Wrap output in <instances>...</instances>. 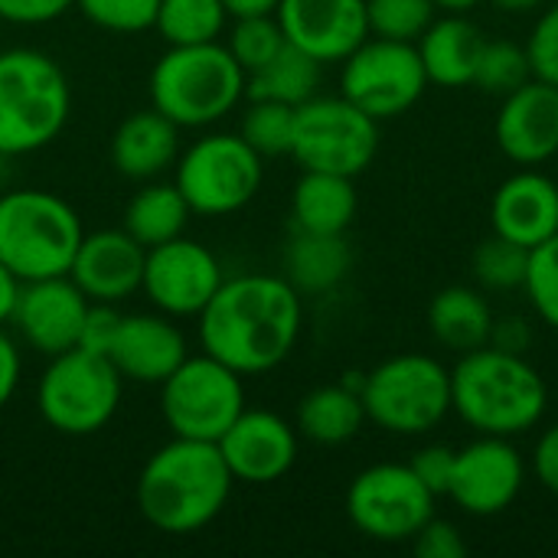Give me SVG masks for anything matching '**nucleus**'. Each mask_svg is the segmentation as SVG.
<instances>
[{"mask_svg":"<svg viewBox=\"0 0 558 558\" xmlns=\"http://www.w3.org/2000/svg\"><path fill=\"white\" fill-rule=\"evenodd\" d=\"M199 347L239 376L278 369L298 347L304 327L301 291L284 275H235L203 307Z\"/></svg>","mask_w":558,"mask_h":558,"instance_id":"obj_1","label":"nucleus"},{"mask_svg":"<svg viewBox=\"0 0 558 558\" xmlns=\"http://www.w3.org/2000/svg\"><path fill=\"white\" fill-rule=\"evenodd\" d=\"M232 471L216 441L173 438L157 448L141 468L134 497L141 517L167 536H190L206 530L232 494Z\"/></svg>","mask_w":558,"mask_h":558,"instance_id":"obj_2","label":"nucleus"},{"mask_svg":"<svg viewBox=\"0 0 558 558\" xmlns=\"http://www.w3.org/2000/svg\"><path fill=\"white\" fill-rule=\"evenodd\" d=\"M546 409L549 386L526 356L487 343L451 366V412L477 435H526L546 418Z\"/></svg>","mask_w":558,"mask_h":558,"instance_id":"obj_3","label":"nucleus"},{"mask_svg":"<svg viewBox=\"0 0 558 558\" xmlns=\"http://www.w3.org/2000/svg\"><path fill=\"white\" fill-rule=\"evenodd\" d=\"M150 101L177 128H209L245 98V69L226 43L170 46L150 69Z\"/></svg>","mask_w":558,"mask_h":558,"instance_id":"obj_4","label":"nucleus"},{"mask_svg":"<svg viewBox=\"0 0 558 558\" xmlns=\"http://www.w3.org/2000/svg\"><path fill=\"white\" fill-rule=\"evenodd\" d=\"M72 111L62 65L29 46L0 52V157H20L52 144Z\"/></svg>","mask_w":558,"mask_h":558,"instance_id":"obj_5","label":"nucleus"},{"mask_svg":"<svg viewBox=\"0 0 558 558\" xmlns=\"http://www.w3.org/2000/svg\"><path fill=\"white\" fill-rule=\"evenodd\" d=\"M82 235L72 203L49 190H10L0 196V262L20 284L69 275Z\"/></svg>","mask_w":558,"mask_h":558,"instance_id":"obj_6","label":"nucleus"},{"mask_svg":"<svg viewBox=\"0 0 558 558\" xmlns=\"http://www.w3.org/2000/svg\"><path fill=\"white\" fill-rule=\"evenodd\" d=\"M366 422L389 435L418 438L451 412V369L428 353H399L363 376Z\"/></svg>","mask_w":558,"mask_h":558,"instance_id":"obj_7","label":"nucleus"},{"mask_svg":"<svg viewBox=\"0 0 558 558\" xmlns=\"http://www.w3.org/2000/svg\"><path fill=\"white\" fill-rule=\"evenodd\" d=\"M121 373L101 353L72 347L49 356L36 383V409L43 422L69 438L101 432L121 405Z\"/></svg>","mask_w":558,"mask_h":558,"instance_id":"obj_8","label":"nucleus"},{"mask_svg":"<svg viewBox=\"0 0 558 558\" xmlns=\"http://www.w3.org/2000/svg\"><path fill=\"white\" fill-rule=\"evenodd\" d=\"M262 160L242 134H206L177 157L173 183L196 216H232L258 196Z\"/></svg>","mask_w":558,"mask_h":558,"instance_id":"obj_9","label":"nucleus"},{"mask_svg":"<svg viewBox=\"0 0 558 558\" xmlns=\"http://www.w3.org/2000/svg\"><path fill=\"white\" fill-rule=\"evenodd\" d=\"M379 154V121L343 95H314L294 108L291 157L304 170L360 177Z\"/></svg>","mask_w":558,"mask_h":558,"instance_id":"obj_10","label":"nucleus"},{"mask_svg":"<svg viewBox=\"0 0 558 558\" xmlns=\"http://www.w3.org/2000/svg\"><path fill=\"white\" fill-rule=\"evenodd\" d=\"M245 412L242 376L209 353L186 356L160 383V415L173 438L219 441Z\"/></svg>","mask_w":558,"mask_h":558,"instance_id":"obj_11","label":"nucleus"},{"mask_svg":"<svg viewBox=\"0 0 558 558\" xmlns=\"http://www.w3.org/2000/svg\"><path fill=\"white\" fill-rule=\"evenodd\" d=\"M428 88V75L415 43L369 36L340 69V95L379 124L405 114Z\"/></svg>","mask_w":558,"mask_h":558,"instance_id":"obj_12","label":"nucleus"},{"mask_svg":"<svg viewBox=\"0 0 558 558\" xmlns=\"http://www.w3.org/2000/svg\"><path fill=\"white\" fill-rule=\"evenodd\" d=\"M435 494L409 464H373L347 487V517L373 543H412L435 517Z\"/></svg>","mask_w":558,"mask_h":558,"instance_id":"obj_13","label":"nucleus"},{"mask_svg":"<svg viewBox=\"0 0 558 558\" xmlns=\"http://www.w3.org/2000/svg\"><path fill=\"white\" fill-rule=\"evenodd\" d=\"M222 281L219 258L196 239L177 235L144 255L141 291L167 317H199Z\"/></svg>","mask_w":558,"mask_h":558,"instance_id":"obj_14","label":"nucleus"},{"mask_svg":"<svg viewBox=\"0 0 558 558\" xmlns=\"http://www.w3.org/2000/svg\"><path fill=\"white\" fill-rule=\"evenodd\" d=\"M526 484V461L513 438L477 435L454 454V474L448 497L468 517H500L507 513Z\"/></svg>","mask_w":558,"mask_h":558,"instance_id":"obj_15","label":"nucleus"},{"mask_svg":"<svg viewBox=\"0 0 558 558\" xmlns=\"http://www.w3.org/2000/svg\"><path fill=\"white\" fill-rule=\"evenodd\" d=\"M88 307L92 301L69 275L36 278L20 284L10 324L29 350L39 356H56L78 347Z\"/></svg>","mask_w":558,"mask_h":558,"instance_id":"obj_16","label":"nucleus"},{"mask_svg":"<svg viewBox=\"0 0 558 558\" xmlns=\"http://www.w3.org/2000/svg\"><path fill=\"white\" fill-rule=\"evenodd\" d=\"M216 445L239 484H275L298 461V428L268 409H245Z\"/></svg>","mask_w":558,"mask_h":558,"instance_id":"obj_17","label":"nucleus"},{"mask_svg":"<svg viewBox=\"0 0 558 558\" xmlns=\"http://www.w3.org/2000/svg\"><path fill=\"white\" fill-rule=\"evenodd\" d=\"M275 16L284 39L324 65L343 62L369 39L366 0H281Z\"/></svg>","mask_w":558,"mask_h":558,"instance_id":"obj_18","label":"nucleus"},{"mask_svg":"<svg viewBox=\"0 0 558 558\" xmlns=\"http://www.w3.org/2000/svg\"><path fill=\"white\" fill-rule=\"evenodd\" d=\"M497 147L520 167H539L558 157V88L530 78L517 92L500 98L494 121Z\"/></svg>","mask_w":558,"mask_h":558,"instance_id":"obj_19","label":"nucleus"},{"mask_svg":"<svg viewBox=\"0 0 558 558\" xmlns=\"http://www.w3.org/2000/svg\"><path fill=\"white\" fill-rule=\"evenodd\" d=\"M144 255L147 248L124 229L85 232L69 265V278L92 304H121L124 298L141 291Z\"/></svg>","mask_w":558,"mask_h":558,"instance_id":"obj_20","label":"nucleus"},{"mask_svg":"<svg viewBox=\"0 0 558 558\" xmlns=\"http://www.w3.org/2000/svg\"><path fill=\"white\" fill-rule=\"evenodd\" d=\"M190 356L183 330L167 314H121L108 360L121 379L160 386Z\"/></svg>","mask_w":558,"mask_h":558,"instance_id":"obj_21","label":"nucleus"},{"mask_svg":"<svg viewBox=\"0 0 558 558\" xmlns=\"http://www.w3.org/2000/svg\"><path fill=\"white\" fill-rule=\"evenodd\" d=\"M490 226L523 248L543 245L558 232V183L536 167L507 177L490 199Z\"/></svg>","mask_w":558,"mask_h":558,"instance_id":"obj_22","label":"nucleus"},{"mask_svg":"<svg viewBox=\"0 0 558 558\" xmlns=\"http://www.w3.org/2000/svg\"><path fill=\"white\" fill-rule=\"evenodd\" d=\"M180 157V128L154 105L128 114L111 134V167L124 180H157Z\"/></svg>","mask_w":558,"mask_h":558,"instance_id":"obj_23","label":"nucleus"},{"mask_svg":"<svg viewBox=\"0 0 558 558\" xmlns=\"http://www.w3.org/2000/svg\"><path fill=\"white\" fill-rule=\"evenodd\" d=\"M484 43L487 39H484L481 26L474 20H468L464 13L435 16V23L415 43L425 75H428V85H438V88L474 85Z\"/></svg>","mask_w":558,"mask_h":558,"instance_id":"obj_24","label":"nucleus"},{"mask_svg":"<svg viewBox=\"0 0 558 558\" xmlns=\"http://www.w3.org/2000/svg\"><path fill=\"white\" fill-rule=\"evenodd\" d=\"M356 186L353 177L304 170L291 193V219L294 229L304 232H330L343 235L356 219Z\"/></svg>","mask_w":558,"mask_h":558,"instance_id":"obj_25","label":"nucleus"},{"mask_svg":"<svg viewBox=\"0 0 558 558\" xmlns=\"http://www.w3.org/2000/svg\"><path fill=\"white\" fill-rule=\"evenodd\" d=\"M353 268V248L343 235L330 232H304L294 229V235L284 245V278L301 294H327L333 291Z\"/></svg>","mask_w":558,"mask_h":558,"instance_id":"obj_26","label":"nucleus"},{"mask_svg":"<svg viewBox=\"0 0 558 558\" xmlns=\"http://www.w3.org/2000/svg\"><path fill=\"white\" fill-rule=\"evenodd\" d=\"M428 330L445 350H454L461 356V353H471V350H481L490 343L494 311L477 288L451 284L432 298Z\"/></svg>","mask_w":558,"mask_h":558,"instance_id":"obj_27","label":"nucleus"},{"mask_svg":"<svg viewBox=\"0 0 558 558\" xmlns=\"http://www.w3.org/2000/svg\"><path fill=\"white\" fill-rule=\"evenodd\" d=\"M366 425V409L360 389L337 383L311 389L298 405V432L314 445H347Z\"/></svg>","mask_w":558,"mask_h":558,"instance_id":"obj_28","label":"nucleus"},{"mask_svg":"<svg viewBox=\"0 0 558 558\" xmlns=\"http://www.w3.org/2000/svg\"><path fill=\"white\" fill-rule=\"evenodd\" d=\"M190 216H193V209L186 206V199L177 190V183H154V180H147L128 199L121 229L131 239H137L144 248H154L160 242H170V239L183 235Z\"/></svg>","mask_w":558,"mask_h":558,"instance_id":"obj_29","label":"nucleus"},{"mask_svg":"<svg viewBox=\"0 0 558 558\" xmlns=\"http://www.w3.org/2000/svg\"><path fill=\"white\" fill-rule=\"evenodd\" d=\"M320 72H324V62H317L304 49L284 43L281 52L271 62H265L262 69L245 75V95L298 108V105H304L307 98L317 95Z\"/></svg>","mask_w":558,"mask_h":558,"instance_id":"obj_30","label":"nucleus"},{"mask_svg":"<svg viewBox=\"0 0 558 558\" xmlns=\"http://www.w3.org/2000/svg\"><path fill=\"white\" fill-rule=\"evenodd\" d=\"M226 20L229 13L222 0H160L154 29L167 46H196L219 39Z\"/></svg>","mask_w":558,"mask_h":558,"instance_id":"obj_31","label":"nucleus"},{"mask_svg":"<svg viewBox=\"0 0 558 558\" xmlns=\"http://www.w3.org/2000/svg\"><path fill=\"white\" fill-rule=\"evenodd\" d=\"M526 268H530V248L497 232L484 239L471 255V275L484 291H523Z\"/></svg>","mask_w":558,"mask_h":558,"instance_id":"obj_32","label":"nucleus"},{"mask_svg":"<svg viewBox=\"0 0 558 558\" xmlns=\"http://www.w3.org/2000/svg\"><path fill=\"white\" fill-rule=\"evenodd\" d=\"M239 134L245 144L262 154V157H284L291 154V137H294V108L281 101H265L252 98V105L242 114Z\"/></svg>","mask_w":558,"mask_h":558,"instance_id":"obj_33","label":"nucleus"},{"mask_svg":"<svg viewBox=\"0 0 558 558\" xmlns=\"http://www.w3.org/2000/svg\"><path fill=\"white\" fill-rule=\"evenodd\" d=\"M533 78V65H530V52L520 43L510 39H487L481 62H477V75L474 85L487 95H510L520 85H526Z\"/></svg>","mask_w":558,"mask_h":558,"instance_id":"obj_34","label":"nucleus"},{"mask_svg":"<svg viewBox=\"0 0 558 558\" xmlns=\"http://www.w3.org/2000/svg\"><path fill=\"white\" fill-rule=\"evenodd\" d=\"M438 3L435 0H366L369 36L418 43L422 33L435 23Z\"/></svg>","mask_w":558,"mask_h":558,"instance_id":"obj_35","label":"nucleus"},{"mask_svg":"<svg viewBox=\"0 0 558 558\" xmlns=\"http://www.w3.org/2000/svg\"><path fill=\"white\" fill-rule=\"evenodd\" d=\"M284 33L275 13H262V16H235L232 29H229V52L235 56V62L248 72L262 69L265 62H271L281 46H284Z\"/></svg>","mask_w":558,"mask_h":558,"instance_id":"obj_36","label":"nucleus"},{"mask_svg":"<svg viewBox=\"0 0 558 558\" xmlns=\"http://www.w3.org/2000/svg\"><path fill=\"white\" fill-rule=\"evenodd\" d=\"M536 317L558 333V232L530 248V268L523 284Z\"/></svg>","mask_w":558,"mask_h":558,"instance_id":"obj_37","label":"nucleus"},{"mask_svg":"<svg viewBox=\"0 0 558 558\" xmlns=\"http://www.w3.org/2000/svg\"><path fill=\"white\" fill-rule=\"evenodd\" d=\"M78 13L108 33H144L154 29L160 0H75Z\"/></svg>","mask_w":558,"mask_h":558,"instance_id":"obj_38","label":"nucleus"},{"mask_svg":"<svg viewBox=\"0 0 558 558\" xmlns=\"http://www.w3.org/2000/svg\"><path fill=\"white\" fill-rule=\"evenodd\" d=\"M526 52H530L533 78H543L558 88V3L536 20L526 39Z\"/></svg>","mask_w":558,"mask_h":558,"instance_id":"obj_39","label":"nucleus"},{"mask_svg":"<svg viewBox=\"0 0 558 558\" xmlns=\"http://www.w3.org/2000/svg\"><path fill=\"white\" fill-rule=\"evenodd\" d=\"M412 549L418 558H464L468 556V543L461 536V530L448 520L432 517L415 536H412Z\"/></svg>","mask_w":558,"mask_h":558,"instance_id":"obj_40","label":"nucleus"},{"mask_svg":"<svg viewBox=\"0 0 558 558\" xmlns=\"http://www.w3.org/2000/svg\"><path fill=\"white\" fill-rule=\"evenodd\" d=\"M454 448H448V445H428V448H422L412 461H409V468L415 471V477L435 494V497H448V484H451V474H454Z\"/></svg>","mask_w":558,"mask_h":558,"instance_id":"obj_41","label":"nucleus"},{"mask_svg":"<svg viewBox=\"0 0 558 558\" xmlns=\"http://www.w3.org/2000/svg\"><path fill=\"white\" fill-rule=\"evenodd\" d=\"M75 10V0H0V20L13 26H43Z\"/></svg>","mask_w":558,"mask_h":558,"instance_id":"obj_42","label":"nucleus"},{"mask_svg":"<svg viewBox=\"0 0 558 558\" xmlns=\"http://www.w3.org/2000/svg\"><path fill=\"white\" fill-rule=\"evenodd\" d=\"M118 324H121V314L114 311V304H92L88 314H85V327H82L78 347L108 356L111 340H114V333H118Z\"/></svg>","mask_w":558,"mask_h":558,"instance_id":"obj_43","label":"nucleus"},{"mask_svg":"<svg viewBox=\"0 0 558 558\" xmlns=\"http://www.w3.org/2000/svg\"><path fill=\"white\" fill-rule=\"evenodd\" d=\"M490 347L504 350V353H517L526 356L533 347V324L523 314H504L494 317V330H490Z\"/></svg>","mask_w":558,"mask_h":558,"instance_id":"obj_44","label":"nucleus"},{"mask_svg":"<svg viewBox=\"0 0 558 558\" xmlns=\"http://www.w3.org/2000/svg\"><path fill=\"white\" fill-rule=\"evenodd\" d=\"M533 471L536 481L558 497V422L543 432V438L536 441V454H533Z\"/></svg>","mask_w":558,"mask_h":558,"instance_id":"obj_45","label":"nucleus"},{"mask_svg":"<svg viewBox=\"0 0 558 558\" xmlns=\"http://www.w3.org/2000/svg\"><path fill=\"white\" fill-rule=\"evenodd\" d=\"M20 373H23V356L20 347L10 333H3L0 327V409H7V402L13 399L16 386H20Z\"/></svg>","mask_w":558,"mask_h":558,"instance_id":"obj_46","label":"nucleus"},{"mask_svg":"<svg viewBox=\"0 0 558 558\" xmlns=\"http://www.w3.org/2000/svg\"><path fill=\"white\" fill-rule=\"evenodd\" d=\"M16 291H20V281L0 262V327L10 324V314H13V304H16Z\"/></svg>","mask_w":558,"mask_h":558,"instance_id":"obj_47","label":"nucleus"},{"mask_svg":"<svg viewBox=\"0 0 558 558\" xmlns=\"http://www.w3.org/2000/svg\"><path fill=\"white\" fill-rule=\"evenodd\" d=\"M281 0H222L226 13L235 16H262V13H275Z\"/></svg>","mask_w":558,"mask_h":558,"instance_id":"obj_48","label":"nucleus"},{"mask_svg":"<svg viewBox=\"0 0 558 558\" xmlns=\"http://www.w3.org/2000/svg\"><path fill=\"white\" fill-rule=\"evenodd\" d=\"M490 3L504 13H513V16H523V13H533L543 7V0H490Z\"/></svg>","mask_w":558,"mask_h":558,"instance_id":"obj_49","label":"nucleus"},{"mask_svg":"<svg viewBox=\"0 0 558 558\" xmlns=\"http://www.w3.org/2000/svg\"><path fill=\"white\" fill-rule=\"evenodd\" d=\"M438 3V10H448V13H468V10H474L481 0H435Z\"/></svg>","mask_w":558,"mask_h":558,"instance_id":"obj_50","label":"nucleus"}]
</instances>
